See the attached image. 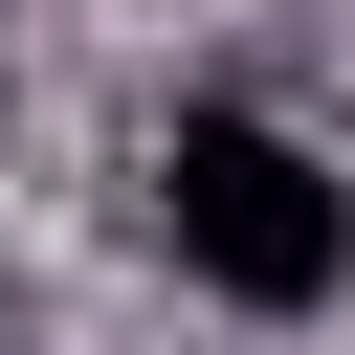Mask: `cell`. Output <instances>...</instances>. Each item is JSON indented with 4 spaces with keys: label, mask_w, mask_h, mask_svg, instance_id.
<instances>
[{
    "label": "cell",
    "mask_w": 355,
    "mask_h": 355,
    "mask_svg": "<svg viewBox=\"0 0 355 355\" xmlns=\"http://www.w3.org/2000/svg\"><path fill=\"white\" fill-rule=\"evenodd\" d=\"M155 244H178L222 311H333V288H355V178H333L288 111H178V133H155Z\"/></svg>",
    "instance_id": "6da1fadb"
}]
</instances>
